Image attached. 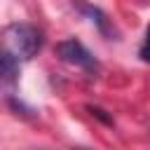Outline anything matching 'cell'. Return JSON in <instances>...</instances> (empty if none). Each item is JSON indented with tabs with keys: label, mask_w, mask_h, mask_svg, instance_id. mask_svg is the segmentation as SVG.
Wrapping results in <instances>:
<instances>
[{
	"label": "cell",
	"mask_w": 150,
	"mask_h": 150,
	"mask_svg": "<svg viewBox=\"0 0 150 150\" xmlns=\"http://www.w3.org/2000/svg\"><path fill=\"white\" fill-rule=\"evenodd\" d=\"M19 56H14L9 49H5L2 52V56H0V73H2V80H5V84H14L16 80H19Z\"/></svg>",
	"instance_id": "3"
},
{
	"label": "cell",
	"mask_w": 150,
	"mask_h": 150,
	"mask_svg": "<svg viewBox=\"0 0 150 150\" xmlns=\"http://www.w3.org/2000/svg\"><path fill=\"white\" fill-rule=\"evenodd\" d=\"M138 56H141V61L150 63V26H148V30H145V38H143V45H141V49H138Z\"/></svg>",
	"instance_id": "5"
},
{
	"label": "cell",
	"mask_w": 150,
	"mask_h": 150,
	"mask_svg": "<svg viewBox=\"0 0 150 150\" xmlns=\"http://www.w3.org/2000/svg\"><path fill=\"white\" fill-rule=\"evenodd\" d=\"M80 12H82V14H87V16H89V19H91V21L98 26V30H101L103 35H108V38H110V35H115V30L110 28L108 16H105V14H103L98 7H94V5H80Z\"/></svg>",
	"instance_id": "4"
},
{
	"label": "cell",
	"mask_w": 150,
	"mask_h": 150,
	"mask_svg": "<svg viewBox=\"0 0 150 150\" xmlns=\"http://www.w3.org/2000/svg\"><path fill=\"white\" fill-rule=\"evenodd\" d=\"M56 54H59L61 61H66L70 66H77V68H82L87 73H96L98 70V61L94 59V54L75 38H68V40L59 42L56 45Z\"/></svg>",
	"instance_id": "2"
},
{
	"label": "cell",
	"mask_w": 150,
	"mask_h": 150,
	"mask_svg": "<svg viewBox=\"0 0 150 150\" xmlns=\"http://www.w3.org/2000/svg\"><path fill=\"white\" fill-rule=\"evenodd\" d=\"M42 47V33L33 23H9L5 28V49L19 59H33Z\"/></svg>",
	"instance_id": "1"
}]
</instances>
